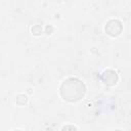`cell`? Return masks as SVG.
I'll use <instances>...</instances> for the list:
<instances>
[{"mask_svg": "<svg viewBox=\"0 0 131 131\" xmlns=\"http://www.w3.org/2000/svg\"><path fill=\"white\" fill-rule=\"evenodd\" d=\"M85 84L77 78H69L60 86V95L69 102H76L80 100L85 95Z\"/></svg>", "mask_w": 131, "mask_h": 131, "instance_id": "6da1fadb", "label": "cell"}, {"mask_svg": "<svg viewBox=\"0 0 131 131\" xmlns=\"http://www.w3.org/2000/svg\"><path fill=\"white\" fill-rule=\"evenodd\" d=\"M123 30V25L118 19H111L105 25V32L110 36H118Z\"/></svg>", "mask_w": 131, "mask_h": 131, "instance_id": "7a4b0ae2", "label": "cell"}, {"mask_svg": "<svg viewBox=\"0 0 131 131\" xmlns=\"http://www.w3.org/2000/svg\"><path fill=\"white\" fill-rule=\"evenodd\" d=\"M101 81L107 86H114L118 82V74L114 70H105L101 74Z\"/></svg>", "mask_w": 131, "mask_h": 131, "instance_id": "3957f363", "label": "cell"}, {"mask_svg": "<svg viewBox=\"0 0 131 131\" xmlns=\"http://www.w3.org/2000/svg\"><path fill=\"white\" fill-rule=\"evenodd\" d=\"M28 101V97L25 95V94H18L16 96V103L19 104V105H24L26 104Z\"/></svg>", "mask_w": 131, "mask_h": 131, "instance_id": "277c9868", "label": "cell"}, {"mask_svg": "<svg viewBox=\"0 0 131 131\" xmlns=\"http://www.w3.org/2000/svg\"><path fill=\"white\" fill-rule=\"evenodd\" d=\"M32 32H33L34 35H40V34L42 33V28H41V26H39V25H35V26H33V28H32Z\"/></svg>", "mask_w": 131, "mask_h": 131, "instance_id": "5b68a950", "label": "cell"}, {"mask_svg": "<svg viewBox=\"0 0 131 131\" xmlns=\"http://www.w3.org/2000/svg\"><path fill=\"white\" fill-rule=\"evenodd\" d=\"M69 129H71V130H77L78 128L77 127H75V126H64V127H62V130H69Z\"/></svg>", "mask_w": 131, "mask_h": 131, "instance_id": "8992f818", "label": "cell"}, {"mask_svg": "<svg viewBox=\"0 0 131 131\" xmlns=\"http://www.w3.org/2000/svg\"><path fill=\"white\" fill-rule=\"evenodd\" d=\"M52 30H53V28H52L51 26H47V27H46V32H47V34H51Z\"/></svg>", "mask_w": 131, "mask_h": 131, "instance_id": "52a82bcc", "label": "cell"}]
</instances>
